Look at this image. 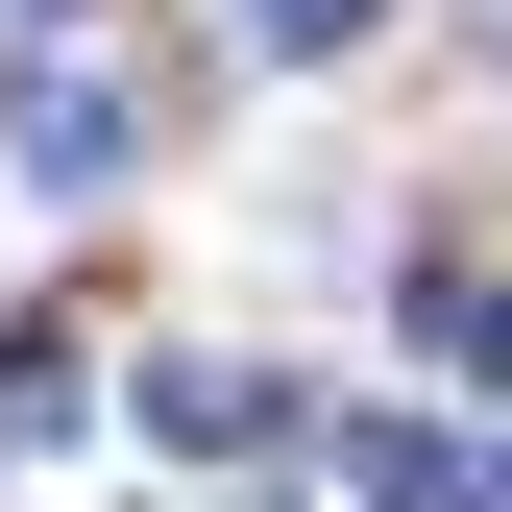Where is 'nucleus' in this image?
Wrapping results in <instances>:
<instances>
[{
  "mask_svg": "<svg viewBox=\"0 0 512 512\" xmlns=\"http://www.w3.org/2000/svg\"><path fill=\"white\" fill-rule=\"evenodd\" d=\"M0 147H25V196H122V147H147V98H122L98 49H49V74H25V122H0Z\"/></svg>",
  "mask_w": 512,
  "mask_h": 512,
  "instance_id": "obj_1",
  "label": "nucleus"
},
{
  "mask_svg": "<svg viewBox=\"0 0 512 512\" xmlns=\"http://www.w3.org/2000/svg\"><path fill=\"white\" fill-rule=\"evenodd\" d=\"M342 488L366 512H512V439H464V415H342Z\"/></svg>",
  "mask_w": 512,
  "mask_h": 512,
  "instance_id": "obj_2",
  "label": "nucleus"
},
{
  "mask_svg": "<svg viewBox=\"0 0 512 512\" xmlns=\"http://www.w3.org/2000/svg\"><path fill=\"white\" fill-rule=\"evenodd\" d=\"M244 49H366V0H244Z\"/></svg>",
  "mask_w": 512,
  "mask_h": 512,
  "instance_id": "obj_5",
  "label": "nucleus"
},
{
  "mask_svg": "<svg viewBox=\"0 0 512 512\" xmlns=\"http://www.w3.org/2000/svg\"><path fill=\"white\" fill-rule=\"evenodd\" d=\"M439 342H464L488 391H512V269H464V293H439Z\"/></svg>",
  "mask_w": 512,
  "mask_h": 512,
  "instance_id": "obj_4",
  "label": "nucleus"
},
{
  "mask_svg": "<svg viewBox=\"0 0 512 512\" xmlns=\"http://www.w3.org/2000/svg\"><path fill=\"white\" fill-rule=\"evenodd\" d=\"M25 25H98V0H25Z\"/></svg>",
  "mask_w": 512,
  "mask_h": 512,
  "instance_id": "obj_6",
  "label": "nucleus"
},
{
  "mask_svg": "<svg viewBox=\"0 0 512 512\" xmlns=\"http://www.w3.org/2000/svg\"><path fill=\"white\" fill-rule=\"evenodd\" d=\"M147 439H196V464H244V439H293L269 366H147Z\"/></svg>",
  "mask_w": 512,
  "mask_h": 512,
  "instance_id": "obj_3",
  "label": "nucleus"
}]
</instances>
